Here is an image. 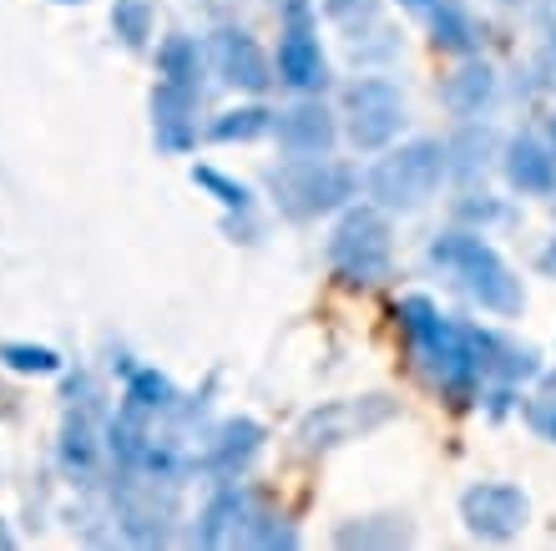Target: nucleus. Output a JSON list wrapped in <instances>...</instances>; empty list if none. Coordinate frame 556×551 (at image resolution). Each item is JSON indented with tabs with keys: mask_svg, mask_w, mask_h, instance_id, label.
Listing matches in <instances>:
<instances>
[{
	"mask_svg": "<svg viewBox=\"0 0 556 551\" xmlns=\"http://www.w3.org/2000/svg\"><path fill=\"white\" fill-rule=\"evenodd\" d=\"M400 324L420 349L425 370L440 390H451L460 405L476 395V379H481V364H476V345H470V329L440 320V309L430 299H405L400 304Z\"/></svg>",
	"mask_w": 556,
	"mask_h": 551,
	"instance_id": "f257e3e1",
	"label": "nucleus"
},
{
	"mask_svg": "<svg viewBox=\"0 0 556 551\" xmlns=\"http://www.w3.org/2000/svg\"><path fill=\"white\" fill-rule=\"evenodd\" d=\"M430 259L440 268H451L460 278V289L481 309H491V314H521V304H527L521 278L506 268V259L496 248L481 243V233H445V238L430 243Z\"/></svg>",
	"mask_w": 556,
	"mask_h": 551,
	"instance_id": "f03ea898",
	"label": "nucleus"
},
{
	"mask_svg": "<svg viewBox=\"0 0 556 551\" xmlns=\"http://www.w3.org/2000/svg\"><path fill=\"white\" fill-rule=\"evenodd\" d=\"M440 177H445V147L420 137L369 167V198L380 208H420L440 188Z\"/></svg>",
	"mask_w": 556,
	"mask_h": 551,
	"instance_id": "7ed1b4c3",
	"label": "nucleus"
},
{
	"mask_svg": "<svg viewBox=\"0 0 556 551\" xmlns=\"http://www.w3.org/2000/svg\"><path fill=\"white\" fill-rule=\"evenodd\" d=\"M274 198L289 218H319V213H334L354 198V173L339 167V162H324V158H299L289 167H278L274 177Z\"/></svg>",
	"mask_w": 556,
	"mask_h": 551,
	"instance_id": "20e7f679",
	"label": "nucleus"
},
{
	"mask_svg": "<svg viewBox=\"0 0 556 551\" xmlns=\"http://www.w3.org/2000/svg\"><path fill=\"white\" fill-rule=\"evenodd\" d=\"M329 263L344 284H384L390 278V223L375 208H350L329 238Z\"/></svg>",
	"mask_w": 556,
	"mask_h": 551,
	"instance_id": "39448f33",
	"label": "nucleus"
},
{
	"mask_svg": "<svg viewBox=\"0 0 556 551\" xmlns=\"http://www.w3.org/2000/svg\"><path fill=\"white\" fill-rule=\"evenodd\" d=\"M117 526L122 537L132 547H162L173 537V516H177V501L167 486H157V476L147 471H127V480L117 486Z\"/></svg>",
	"mask_w": 556,
	"mask_h": 551,
	"instance_id": "423d86ee",
	"label": "nucleus"
},
{
	"mask_svg": "<svg viewBox=\"0 0 556 551\" xmlns=\"http://www.w3.org/2000/svg\"><path fill=\"white\" fill-rule=\"evenodd\" d=\"M395 415V405L384 400V395H365V400H334V405H319L314 415H304L299 425V446L308 455H319V450H334L344 440H359L365 430L384 425Z\"/></svg>",
	"mask_w": 556,
	"mask_h": 551,
	"instance_id": "0eeeda50",
	"label": "nucleus"
},
{
	"mask_svg": "<svg viewBox=\"0 0 556 551\" xmlns=\"http://www.w3.org/2000/svg\"><path fill=\"white\" fill-rule=\"evenodd\" d=\"M344 112H350V142L365 152H380L405 122V102H400L395 82L384 76H365L344 91Z\"/></svg>",
	"mask_w": 556,
	"mask_h": 551,
	"instance_id": "6e6552de",
	"label": "nucleus"
},
{
	"mask_svg": "<svg viewBox=\"0 0 556 551\" xmlns=\"http://www.w3.org/2000/svg\"><path fill=\"white\" fill-rule=\"evenodd\" d=\"M66 425H61V465L72 471L76 480L97 476V461H102V425H97V390H91L87 375H76L66 385Z\"/></svg>",
	"mask_w": 556,
	"mask_h": 551,
	"instance_id": "1a4fd4ad",
	"label": "nucleus"
},
{
	"mask_svg": "<svg viewBox=\"0 0 556 551\" xmlns=\"http://www.w3.org/2000/svg\"><path fill=\"white\" fill-rule=\"evenodd\" d=\"M460 516H466V526L476 537L511 541L516 531L527 526L531 506H527V496L516 491V486H506V480H481V486H470V491L460 496Z\"/></svg>",
	"mask_w": 556,
	"mask_h": 551,
	"instance_id": "9d476101",
	"label": "nucleus"
},
{
	"mask_svg": "<svg viewBox=\"0 0 556 551\" xmlns=\"http://www.w3.org/2000/svg\"><path fill=\"white\" fill-rule=\"evenodd\" d=\"M278 82H289L293 91H319L324 82H329L319 36H314V26H308L304 0H289V26H283V36H278Z\"/></svg>",
	"mask_w": 556,
	"mask_h": 551,
	"instance_id": "9b49d317",
	"label": "nucleus"
},
{
	"mask_svg": "<svg viewBox=\"0 0 556 551\" xmlns=\"http://www.w3.org/2000/svg\"><path fill=\"white\" fill-rule=\"evenodd\" d=\"M253 522H258V501H253L243 486H228L223 496L207 501L192 541H198V547H238V541L253 537Z\"/></svg>",
	"mask_w": 556,
	"mask_h": 551,
	"instance_id": "f8f14e48",
	"label": "nucleus"
},
{
	"mask_svg": "<svg viewBox=\"0 0 556 551\" xmlns=\"http://www.w3.org/2000/svg\"><path fill=\"white\" fill-rule=\"evenodd\" d=\"M213 66H218V76L228 87H243V91H264L268 82H274V66H268V57L258 51V41L238 26H223L218 36H213Z\"/></svg>",
	"mask_w": 556,
	"mask_h": 551,
	"instance_id": "ddd939ff",
	"label": "nucleus"
},
{
	"mask_svg": "<svg viewBox=\"0 0 556 551\" xmlns=\"http://www.w3.org/2000/svg\"><path fill=\"white\" fill-rule=\"evenodd\" d=\"M274 132L293 158H329V147H334V137H339L334 112L324 102H293L289 112L274 116Z\"/></svg>",
	"mask_w": 556,
	"mask_h": 551,
	"instance_id": "4468645a",
	"label": "nucleus"
},
{
	"mask_svg": "<svg viewBox=\"0 0 556 551\" xmlns=\"http://www.w3.org/2000/svg\"><path fill=\"white\" fill-rule=\"evenodd\" d=\"M192 112H198V91L157 82V91H152V132H157L162 152H188V147L198 142Z\"/></svg>",
	"mask_w": 556,
	"mask_h": 551,
	"instance_id": "2eb2a0df",
	"label": "nucleus"
},
{
	"mask_svg": "<svg viewBox=\"0 0 556 551\" xmlns=\"http://www.w3.org/2000/svg\"><path fill=\"white\" fill-rule=\"evenodd\" d=\"M506 177H511V188L531 192V198H546V192H556V158L536 137H516L506 147Z\"/></svg>",
	"mask_w": 556,
	"mask_h": 551,
	"instance_id": "dca6fc26",
	"label": "nucleus"
},
{
	"mask_svg": "<svg viewBox=\"0 0 556 551\" xmlns=\"http://www.w3.org/2000/svg\"><path fill=\"white\" fill-rule=\"evenodd\" d=\"M258 446H264V425L258 421H228L218 430V440H213L207 471H213V476H238V471L258 455Z\"/></svg>",
	"mask_w": 556,
	"mask_h": 551,
	"instance_id": "f3484780",
	"label": "nucleus"
},
{
	"mask_svg": "<svg viewBox=\"0 0 556 551\" xmlns=\"http://www.w3.org/2000/svg\"><path fill=\"white\" fill-rule=\"evenodd\" d=\"M491 97H496V72H491L485 61H470V66H460V72L445 82V107H451L455 116H481Z\"/></svg>",
	"mask_w": 556,
	"mask_h": 551,
	"instance_id": "a211bd4d",
	"label": "nucleus"
},
{
	"mask_svg": "<svg viewBox=\"0 0 556 551\" xmlns=\"http://www.w3.org/2000/svg\"><path fill=\"white\" fill-rule=\"evenodd\" d=\"M157 72H162V82H173V87L198 91V72H203L198 41H192V36H167V41L157 46Z\"/></svg>",
	"mask_w": 556,
	"mask_h": 551,
	"instance_id": "6ab92c4d",
	"label": "nucleus"
},
{
	"mask_svg": "<svg viewBox=\"0 0 556 551\" xmlns=\"http://www.w3.org/2000/svg\"><path fill=\"white\" fill-rule=\"evenodd\" d=\"M177 390H173V379L157 375V370H132V379H127V395H122V405L137 410V415H157V410H173Z\"/></svg>",
	"mask_w": 556,
	"mask_h": 551,
	"instance_id": "aec40b11",
	"label": "nucleus"
},
{
	"mask_svg": "<svg viewBox=\"0 0 556 551\" xmlns=\"http://www.w3.org/2000/svg\"><path fill=\"white\" fill-rule=\"evenodd\" d=\"M274 116L268 107H233V112H223L213 127H207V137L213 142H253V137H264V132H274Z\"/></svg>",
	"mask_w": 556,
	"mask_h": 551,
	"instance_id": "412c9836",
	"label": "nucleus"
},
{
	"mask_svg": "<svg viewBox=\"0 0 556 551\" xmlns=\"http://www.w3.org/2000/svg\"><path fill=\"white\" fill-rule=\"evenodd\" d=\"M0 364L15 370V375H56L61 354L46 345H26V339H5V345H0Z\"/></svg>",
	"mask_w": 556,
	"mask_h": 551,
	"instance_id": "4be33fe9",
	"label": "nucleus"
},
{
	"mask_svg": "<svg viewBox=\"0 0 556 551\" xmlns=\"http://www.w3.org/2000/svg\"><path fill=\"white\" fill-rule=\"evenodd\" d=\"M476 41H481L476 21H470L460 5H440L435 11V46H445V51H470Z\"/></svg>",
	"mask_w": 556,
	"mask_h": 551,
	"instance_id": "5701e85b",
	"label": "nucleus"
},
{
	"mask_svg": "<svg viewBox=\"0 0 556 551\" xmlns=\"http://www.w3.org/2000/svg\"><path fill=\"white\" fill-rule=\"evenodd\" d=\"M112 30L127 46H147V36H152V0H117L112 5Z\"/></svg>",
	"mask_w": 556,
	"mask_h": 551,
	"instance_id": "b1692460",
	"label": "nucleus"
},
{
	"mask_svg": "<svg viewBox=\"0 0 556 551\" xmlns=\"http://www.w3.org/2000/svg\"><path fill=\"white\" fill-rule=\"evenodd\" d=\"M192 183L213 192L228 213H249V208H253V192L243 188V183H233V177H223L218 167H192Z\"/></svg>",
	"mask_w": 556,
	"mask_h": 551,
	"instance_id": "393cba45",
	"label": "nucleus"
},
{
	"mask_svg": "<svg viewBox=\"0 0 556 551\" xmlns=\"http://www.w3.org/2000/svg\"><path fill=\"white\" fill-rule=\"evenodd\" d=\"M324 11H329V21H334L339 30L359 36V30H369L380 21V0H324Z\"/></svg>",
	"mask_w": 556,
	"mask_h": 551,
	"instance_id": "a878e982",
	"label": "nucleus"
},
{
	"mask_svg": "<svg viewBox=\"0 0 556 551\" xmlns=\"http://www.w3.org/2000/svg\"><path fill=\"white\" fill-rule=\"evenodd\" d=\"M249 547H299V531H293V526H283V516H264V511H258Z\"/></svg>",
	"mask_w": 556,
	"mask_h": 551,
	"instance_id": "bb28decb",
	"label": "nucleus"
},
{
	"mask_svg": "<svg viewBox=\"0 0 556 551\" xmlns=\"http://www.w3.org/2000/svg\"><path fill=\"white\" fill-rule=\"evenodd\" d=\"M405 537H410V531L400 522H390L384 531H375V526H344V531H339V547H380V541L395 547V541H405Z\"/></svg>",
	"mask_w": 556,
	"mask_h": 551,
	"instance_id": "cd10ccee",
	"label": "nucleus"
},
{
	"mask_svg": "<svg viewBox=\"0 0 556 551\" xmlns=\"http://www.w3.org/2000/svg\"><path fill=\"white\" fill-rule=\"evenodd\" d=\"M542 82L556 87V21H542Z\"/></svg>",
	"mask_w": 556,
	"mask_h": 551,
	"instance_id": "c85d7f7f",
	"label": "nucleus"
},
{
	"mask_svg": "<svg viewBox=\"0 0 556 551\" xmlns=\"http://www.w3.org/2000/svg\"><path fill=\"white\" fill-rule=\"evenodd\" d=\"M5 415H15V395L0 385V421H5Z\"/></svg>",
	"mask_w": 556,
	"mask_h": 551,
	"instance_id": "c756f323",
	"label": "nucleus"
},
{
	"mask_svg": "<svg viewBox=\"0 0 556 551\" xmlns=\"http://www.w3.org/2000/svg\"><path fill=\"white\" fill-rule=\"evenodd\" d=\"M0 547H11V531H0Z\"/></svg>",
	"mask_w": 556,
	"mask_h": 551,
	"instance_id": "7c9ffc66",
	"label": "nucleus"
},
{
	"mask_svg": "<svg viewBox=\"0 0 556 551\" xmlns=\"http://www.w3.org/2000/svg\"><path fill=\"white\" fill-rule=\"evenodd\" d=\"M546 430H552V440H556V415H552V421H546Z\"/></svg>",
	"mask_w": 556,
	"mask_h": 551,
	"instance_id": "2f4dec72",
	"label": "nucleus"
},
{
	"mask_svg": "<svg viewBox=\"0 0 556 551\" xmlns=\"http://www.w3.org/2000/svg\"><path fill=\"white\" fill-rule=\"evenodd\" d=\"M552 142H556V122H552Z\"/></svg>",
	"mask_w": 556,
	"mask_h": 551,
	"instance_id": "473e14b6",
	"label": "nucleus"
},
{
	"mask_svg": "<svg viewBox=\"0 0 556 551\" xmlns=\"http://www.w3.org/2000/svg\"><path fill=\"white\" fill-rule=\"evenodd\" d=\"M61 5H72V0H61Z\"/></svg>",
	"mask_w": 556,
	"mask_h": 551,
	"instance_id": "72a5a7b5",
	"label": "nucleus"
},
{
	"mask_svg": "<svg viewBox=\"0 0 556 551\" xmlns=\"http://www.w3.org/2000/svg\"><path fill=\"white\" fill-rule=\"evenodd\" d=\"M415 5H425V0H415Z\"/></svg>",
	"mask_w": 556,
	"mask_h": 551,
	"instance_id": "f704fd0d",
	"label": "nucleus"
}]
</instances>
